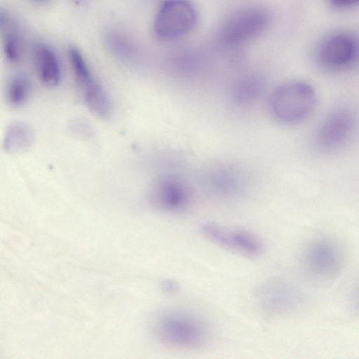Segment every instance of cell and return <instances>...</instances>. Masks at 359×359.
Returning <instances> with one entry per match:
<instances>
[{
	"label": "cell",
	"mask_w": 359,
	"mask_h": 359,
	"mask_svg": "<svg viewBox=\"0 0 359 359\" xmlns=\"http://www.w3.org/2000/svg\"><path fill=\"white\" fill-rule=\"evenodd\" d=\"M32 86L28 78L24 75H16L9 81L6 89V99L13 108H19L28 100Z\"/></svg>",
	"instance_id": "obj_18"
},
{
	"label": "cell",
	"mask_w": 359,
	"mask_h": 359,
	"mask_svg": "<svg viewBox=\"0 0 359 359\" xmlns=\"http://www.w3.org/2000/svg\"><path fill=\"white\" fill-rule=\"evenodd\" d=\"M72 1L78 6H83L86 4L87 0H72Z\"/></svg>",
	"instance_id": "obj_21"
},
{
	"label": "cell",
	"mask_w": 359,
	"mask_h": 359,
	"mask_svg": "<svg viewBox=\"0 0 359 359\" xmlns=\"http://www.w3.org/2000/svg\"><path fill=\"white\" fill-rule=\"evenodd\" d=\"M33 59L40 81L49 88L57 86L61 79V66L55 50L44 43H37L33 48Z\"/></svg>",
	"instance_id": "obj_11"
},
{
	"label": "cell",
	"mask_w": 359,
	"mask_h": 359,
	"mask_svg": "<svg viewBox=\"0 0 359 359\" xmlns=\"http://www.w3.org/2000/svg\"><path fill=\"white\" fill-rule=\"evenodd\" d=\"M353 125V117L348 110L333 112L319 126L316 135V144L324 150L336 149L350 136Z\"/></svg>",
	"instance_id": "obj_9"
},
{
	"label": "cell",
	"mask_w": 359,
	"mask_h": 359,
	"mask_svg": "<svg viewBox=\"0 0 359 359\" xmlns=\"http://www.w3.org/2000/svg\"><path fill=\"white\" fill-rule=\"evenodd\" d=\"M35 2H37V3H43V2H45L47 0H33Z\"/></svg>",
	"instance_id": "obj_22"
},
{
	"label": "cell",
	"mask_w": 359,
	"mask_h": 359,
	"mask_svg": "<svg viewBox=\"0 0 359 359\" xmlns=\"http://www.w3.org/2000/svg\"><path fill=\"white\" fill-rule=\"evenodd\" d=\"M104 41L107 49L117 57L132 60L136 55V46L132 38L122 30L111 29L104 34Z\"/></svg>",
	"instance_id": "obj_16"
},
{
	"label": "cell",
	"mask_w": 359,
	"mask_h": 359,
	"mask_svg": "<svg viewBox=\"0 0 359 359\" xmlns=\"http://www.w3.org/2000/svg\"><path fill=\"white\" fill-rule=\"evenodd\" d=\"M355 53L353 40L348 36L338 34L327 39L319 52L320 60L327 67H341L349 62Z\"/></svg>",
	"instance_id": "obj_12"
},
{
	"label": "cell",
	"mask_w": 359,
	"mask_h": 359,
	"mask_svg": "<svg viewBox=\"0 0 359 359\" xmlns=\"http://www.w3.org/2000/svg\"><path fill=\"white\" fill-rule=\"evenodd\" d=\"M257 306L265 313L278 315L292 309L297 302L295 290L279 280H267L260 283L254 292Z\"/></svg>",
	"instance_id": "obj_8"
},
{
	"label": "cell",
	"mask_w": 359,
	"mask_h": 359,
	"mask_svg": "<svg viewBox=\"0 0 359 359\" xmlns=\"http://www.w3.org/2000/svg\"><path fill=\"white\" fill-rule=\"evenodd\" d=\"M316 95L313 88L304 81H290L275 88L269 97L271 116L285 124L306 119L313 111Z\"/></svg>",
	"instance_id": "obj_2"
},
{
	"label": "cell",
	"mask_w": 359,
	"mask_h": 359,
	"mask_svg": "<svg viewBox=\"0 0 359 359\" xmlns=\"http://www.w3.org/2000/svg\"><path fill=\"white\" fill-rule=\"evenodd\" d=\"M200 231L216 245L246 257H259L264 250L261 238L248 230L205 222L201 225Z\"/></svg>",
	"instance_id": "obj_4"
},
{
	"label": "cell",
	"mask_w": 359,
	"mask_h": 359,
	"mask_svg": "<svg viewBox=\"0 0 359 359\" xmlns=\"http://www.w3.org/2000/svg\"><path fill=\"white\" fill-rule=\"evenodd\" d=\"M196 19L194 8L186 0H166L156 15L154 32L160 39H176L193 29Z\"/></svg>",
	"instance_id": "obj_5"
},
{
	"label": "cell",
	"mask_w": 359,
	"mask_h": 359,
	"mask_svg": "<svg viewBox=\"0 0 359 359\" xmlns=\"http://www.w3.org/2000/svg\"><path fill=\"white\" fill-rule=\"evenodd\" d=\"M68 57L76 84L90 111L99 118L107 119L112 112L106 90L95 78L85 57L76 46L68 49Z\"/></svg>",
	"instance_id": "obj_3"
},
{
	"label": "cell",
	"mask_w": 359,
	"mask_h": 359,
	"mask_svg": "<svg viewBox=\"0 0 359 359\" xmlns=\"http://www.w3.org/2000/svg\"><path fill=\"white\" fill-rule=\"evenodd\" d=\"M270 21L269 13L260 7H247L234 13L224 23L220 36L229 45H237L262 33Z\"/></svg>",
	"instance_id": "obj_6"
},
{
	"label": "cell",
	"mask_w": 359,
	"mask_h": 359,
	"mask_svg": "<svg viewBox=\"0 0 359 359\" xmlns=\"http://www.w3.org/2000/svg\"><path fill=\"white\" fill-rule=\"evenodd\" d=\"M309 262L317 270L330 271L336 267L338 255L335 250L325 243L317 244L310 249L308 254Z\"/></svg>",
	"instance_id": "obj_17"
},
{
	"label": "cell",
	"mask_w": 359,
	"mask_h": 359,
	"mask_svg": "<svg viewBox=\"0 0 359 359\" xmlns=\"http://www.w3.org/2000/svg\"><path fill=\"white\" fill-rule=\"evenodd\" d=\"M244 176L235 166L228 164L216 165L206 173V187L214 195L229 198L240 194L244 188Z\"/></svg>",
	"instance_id": "obj_10"
},
{
	"label": "cell",
	"mask_w": 359,
	"mask_h": 359,
	"mask_svg": "<svg viewBox=\"0 0 359 359\" xmlns=\"http://www.w3.org/2000/svg\"><path fill=\"white\" fill-rule=\"evenodd\" d=\"M157 336L165 344L181 349H198L210 337L206 323L198 315L181 309L163 312L155 325Z\"/></svg>",
	"instance_id": "obj_1"
},
{
	"label": "cell",
	"mask_w": 359,
	"mask_h": 359,
	"mask_svg": "<svg viewBox=\"0 0 359 359\" xmlns=\"http://www.w3.org/2000/svg\"><path fill=\"white\" fill-rule=\"evenodd\" d=\"M149 198L158 209L176 213L188 208L191 192L187 182L181 177L165 175L157 178L151 184Z\"/></svg>",
	"instance_id": "obj_7"
},
{
	"label": "cell",
	"mask_w": 359,
	"mask_h": 359,
	"mask_svg": "<svg viewBox=\"0 0 359 359\" xmlns=\"http://www.w3.org/2000/svg\"><path fill=\"white\" fill-rule=\"evenodd\" d=\"M1 30L3 35V50L11 62H18L22 55V39L15 22L4 11L1 12Z\"/></svg>",
	"instance_id": "obj_15"
},
{
	"label": "cell",
	"mask_w": 359,
	"mask_h": 359,
	"mask_svg": "<svg viewBox=\"0 0 359 359\" xmlns=\"http://www.w3.org/2000/svg\"><path fill=\"white\" fill-rule=\"evenodd\" d=\"M357 305L359 306V294L357 296V301H356Z\"/></svg>",
	"instance_id": "obj_23"
},
{
	"label": "cell",
	"mask_w": 359,
	"mask_h": 359,
	"mask_svg": "<svg viewBox=\"0 0 359 359\" xmlns=\"http://www.w3.org/2000/svg\"><path fill=\"white\" fill-rule=\"evenodd\" d=\"M332 5L337 7H346L359 4V0H329Z\"/></svg>",
	"instance_id": "obj_19"
},
{
	"label": "cell",
	"mask_w": 359,
	"mask_h": 359,
	"mask_svg": "<svg viewBox=\"0 0 359 359\" xmlns=\"http://www.w3.org/2000/svg\"><path fill=\"white\" fill-rule=\"evenodd\" d=\"M265 88L264 79L256 74H249L237 79L229 91L232 102L240 107L249 106L255 102Z\"/></svg>",
	"instance_id": "obj_13"
},
{
	"label": "cell",
	"mask_w": 359,
	"mask_h": 359,
	"mask_svg": "<svg viewBox=\"0 0 359 359\" xmlns=\"http://www.w3.org/2000/svg\"><path fill=\"white\" fill-rule=\"evenodd\" d=\"M164 287L168 292H175L177 290L178 286L175 282L168 281L165 283Z\"/></svg>",
	"instance_id": "obj_20"
},
{
	"label": "cell",
	"mask_w": 359,
	"mask_h": 359,
	"mask_svg": "<svg viewBox=\"0 0 359 359\" xmlns=\"http://www.w3.org/2000/svg\"><path fill=\"white\" fill-rule=\"evenodd\" d=\"M34 133L31 126L22 121L11 123L6 128L3 146L11 154L27 151L33 144Z\"/></svg>",
	"instance_id": "obj_14"
}]
</instances>
